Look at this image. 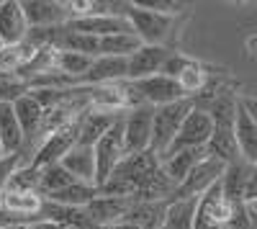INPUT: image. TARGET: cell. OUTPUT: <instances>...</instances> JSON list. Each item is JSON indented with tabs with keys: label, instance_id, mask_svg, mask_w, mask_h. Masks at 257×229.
<instances>
[{
	"label": "cell",
	"instance_id": "1",
	"mask_svg": "<svg viewBox=\"0 0 257 229\" xmlns=\"http://www.w3.org/2000/svg\"><path fill=\"white\" fill-rule=\"evenodd\" d=\"M193 111V100L183 98L167 106H157L155 108V119H152V142H149V152H152L160 162L165 160L170 144H173L175 134L180 132L185 116Z\"/></svg>",
	"mask_w": 257,
	"mask_h": 229
},
{
	"label": "cell",
	"instance_id": "2",
	"mask_svg": "<svg viewBox=\"0 0 257 229\" xmlns=\"http://www.w3.org/2000/svg\"><path fill=\"white\" fill-rule=\"evenodd\" d=\"M126 21L132 24V31L142 39V44H162L173 31V13L155 11L144 3H126Z\"/></svg>",
	"mask_w": 257,
	"mask_h": 229
},
{
	"label": "cell",
	"instance_id": "3",
	"mask_svg": "<svg viewBox=\"0 0 257 229\" xmlns=\"http://www.w3.org/2000/svg\"><path fill=\"white\" fill-rule=\"evenodd\" d=\"M80 121L82 116L62 124L59 129H54L52 134H47L44 139H41V144L36 147L34 157H31V168H49V165H57L64 155H67L75 144H77V137H80Z\"/></svg>",
	"mask_w": 257,
	"mask_h": 229
},
{
	"label": "cell",
	"instance_id": "4",
	"mask_svg": "<svg viewBox=\"0 0 257 229\" xmlns=\"http://www.w3.org/2000/svg\"><path fill=\"white\" fill-rule=\"evenodd\" d=\"M93 152H95V188H100L111 178V173L118 168V162L126 157V152H123V116H118L111 124V129L98 139Z\"/></svg>",
	"mask_w": 257,
	"mask_h": 229
},
{
	"label": "cell",
	"instance_id": "5",
	"mask_svg": "<svg viewBox=\"0 0 257 229\" xmlns=\"http://www.w3.org/2000/svg\"><path fill=\"white\" fill-rule=\"evenodd\" d=\"M152 119H155V108L142 103L123 113V152L128 155H139L149 150L152 142Z\"/></svg>",
	"mask_w": 257,
	"mask_h": 229
},
{
	"label": "cell",
	"instance_id": "6",
	"mask_svg": "<svg viewBox=\"0 0 257 229\" xmlns=\"http://www.w3.org/2000/svg\"><path fill=\"white\" fill-rule=\"evenodd\" d=\"M211 134H213V121H211V116H208L206 111H201V108L193 106V111L185 116L183 127H180V132L175 134V139H173V144H170V150H167L165 157L175 155V152H180V150H206Z\"/></svg>",
	"mask_w": 257,
	"mask_h": 229
},
{
	"label": "cell",
	"instance_id": "7",
	"mask_svg": "<svg viewBox=\"0 0 257 229\" xmlns=\"http://www.w3.org/2000/svg\"><path fill=\"white\" fill-rule=\"evenodd\" d=\"M132 90L137 93V98L147 106H167V103H175V100H183L188 98L180 88V82L167 77V75H152V77H144V80H137V82H128Z\"/></svg>",
	"mask_w": 257,
	"mask_h": 229
},
{
	"label": "cell",
	"instance_id": "8",
	"mask_svg": "<svg viewBox=\"0 0 257 229\" xmlns=\"http://www.w3.org/2000/svg\"><path fill=\"white\" fill-rule=\"evenodd\" d=\"M224 170H226V165H224L221 160L206 155V157L196 165V168L190 170V175L175 188L173 198H198V196H203L211 185H216V183L221 180Z\"/></svg>",
	"mask_w": 257,
	"mask_h": 229
},
{
	"label": "cell",
	"instance_id": "9",
	"mask_svg": "<svg viewBox=\"0 0 257 229\" xmlns=\"http://www.w3.org/2000/svg\"><path fill=\"white\" fill-rule=\"evenodd\" d=\"M234 206L224 198L221 183L211 185V188L198 196L196 201V219H193V229H211V226H226Z\"/></svg>",
	"mask_w": 257,
	"mask_h": 229
},
{
	"label": "cell",
	"instance_id": "10",
	"mask_svg": "<svg viewBox=\"0 0 257 229\" xmlns=\"http://www.w3.org/2000/svg\"><path fill=\"white\" fill-rule=\"evenodd\" d=\"M170 54H173L170 47L142 44L132 57H126V82H137V80H144V77L160 75Z\"/></svg>",
	"mask_w": 257,
	"mask_h": 229
},
{
	"label": "cell",
	"instance_id": "11",
	"mask_svg": "<svg viewBox=\"0 0 257 229\" xmlns=\"http://www.w3.org/2000/svg\"><path fill=\"white\" fill-rule=\"evenodd\" d=\"M29 29H57L67 26L70 21V3L57 0H24L21 3Z\"/></svg>",
	"mask_w": 257,
	"mask_h": 229
},
{
	"label": "cell",
	"instance_id": "12",
	"mask_svg": "<svg viewBox=\"0 0 257 229\" xmlns=\"http://www.w3.org/2000/svg\"><path fill=\"white\" fill-rule=\"evenodd\" d=\"M13 111H16V119L21 124V132H24V144L26 142H36V147L44 139V108L41 103L31 95V90L26 95H21L16 103H13Z\"/></svg>",
	"mask_w": 257,
	"mask_h": 229
},
{
	"label": "cell",
	"instance_id": "13",
	"mask_svg": "<svg viewBox=\"0 0 257 229\" xmlns=\"http://www.w3.org/2000/svg\"><path fill=\"white\" fill-rule=\"evenodd\" d=\"M128 206H132V198H123V196H103L98 193L88 206H85V214H88V219L103 229V226H111V224H118L126 211H128Z\"/></svg>",
	"mask_w": 257,
	"mask_h": 229
},
{
	"label": "cell",
	"instance_id": "14",
	"mask_svg": "<svg viewBox=\"0 0 257 229\" xmlns=\"http://www.w3.org/2000/svg\"><path fill=\"white\" fill-rule=\"evenodd\" d=\"M26 36H29V24L21 3L18 0H3L0 3V41H3V47L24 44Z\"/></svg>",
	"mask_w": 257,
	"mask_h": 229
},
{
	"label": "cell",
	"instance_id": "15",
	"mask_svg": "<svg viewBox=\"0 0 257 229\" xmlns=\"http://www.w3.org/2000/svg\"><path fill=\"white\" fill-rule=\"evenodd\" d=\"M111 82H126V57H95L90 70L80 77V85H111Z\"/></svg>",
	"mask_w": 257,
	"mask_h": 229
},
{
	"label": "cell",
	"instance_id": "16",
	"mask_svg": "<svg viewBox=\"0 0 257 229\" xmlns=\"http://www.w3.org/2000/svg\"><path fill=\"white\" fill-rule=\"evenodd\" d=\"M170 201H132L128 211L121 221L132 224L137 229H162L165 214Z\"/></svg>",
	"mask_w": 257,
	"mask_h": 229
},
{
	"label": "cell",
	"instance_id": "17",
	"mask_svg": "<svg viewBox=\"0 0 257 229\" xmlns=\"http://www.w3.org/2000/svg\"><path fill=\"white\" fill-rule=\"evenodd\" d=\"M59 165H62V168L67 170L75 180L95 185V152H93V147L75 144V147L59 160Z\"/></svg>",
	"mask_w": 257,
	"mask_h": 229
},
{
	"label": "cell",
	"instance_id": "18",
	"mask_svg": "<svg viewBox=\"0 0 257 229\" xmlns=\"http://www.w3.org/2000/svg\"><path fill=\"white\" fill-rule=\"evenodd\" d=\"M206 155L216 157L224 165L237 162L239 157V147H237V137H234V127H226V124H213V134L206 144Z\"/></svg>",
	"mask_w": 257,
	"mask_h": 229
},
{
	"label": "cell",
	"instance_id": "19",
	"mask_svg": "<svg viewBox=\"0 0 257 229\" xmlns=\"http://www.w3.org/2000/svg\"><path fill=\"white\" fill-rule=\"evenodd\" d=\"M203 157H206V150H180V152H175V155L165 157L160 165H162L165 178L178 188V185L190 175V170L196 168V165H198Z\"/></svg>",
	"mask_w": 257,
	"mask_h": 229
},
{
	"label": "cell",
	"instance_id": "20",
	"mask_svg": "<svg viewBox=\"0 0 257 229\" xmlns=\"http://www.w3.org/2000/svg\"><path fill=\"white\" fill-rule=\"evenodd\" d=\"M234 137H237L239 157L247 165H257V124L242 108V103L237 108V121H234Z\"/></svg>",
	"mask_w": 257,
	"mask_h": 229
},
{
	"label": "cell",
	"instance_id": "21",
	"mask_svg": "<svg viewBox=\"0 0 257 229\" xmlns=\"http://www.w3.org/2000/svg\"><path fill=\"white\" fill-rule=\"evenodd\" d=\"M0 147H3V157L24 150V132L16 119L13 103H0Z\"/></svg>",
	"mask_w": 257,
	"mask_h": 229
},
{
	"label": "cell",
	"instance_id": "22",
	"mask_svg": "<svg viewBox=\"0 0 257 229\" xmlns=\"http://www.w3.org/2000/svg\"><path fill=\"white\" fill-rule=\"evenodd\" d=\"M247 173H249V165L244 160H237V162H229L226 170L221 175V191H224V198L237 206V203H244V185H247Z\"/></svg>",
	"mask_w": 257,
	"mask_h": 229
},
{
	"label": "cell",
	"instance_id": "23",
	"mask_svg": "<svg viewBox=\"0 0 257 229\" xmlns=\"http://www.w3.org/2000/svg\"><path fill=\"white\" fill-rule=\"evenodd\" d=\"M116 119L118 116H105V113H98V111H85L82 113V121H80L77 144H82V147H95L98 139L111 129V124Z\"/></svg>",
	"mask_w": 257,
	"mask_h": 229
},
{
	"label": "cell",
	"instance_id": "24",
	"mask_svg": "<svg viewBox=\"0 0 257 229\" xmlns=\"http://www.w3.org/2000/svg\"><path fill=\"white\" fill-rule=\"evenodd\" d=\"M95 196H98V188H95V185L75 180V183L67 185V188H62V191L47 196V201L62 203V206H72V209H85V206H88Z\"/></svg>",
	"mask_w": 257,
	"mask_h": 229
},
{
	"label": "cell",
	"instance_id": "25",
	"mask_svg": "<svg viewBox=\"0 0 257 229\" xmlns=\"http://www.w3.org/2000/svg\"><path fill=\"white\" fill-rule=\"evenodd\" d=\"M196 201L198 198H170L162 229H193V219H196Z\"/></svg>",
	"mask_w": 257,
	"mask_h": 229
},
{
	"label": "cell",
	"instance_id": "26",
	"mask_svg": "<svg viewBox=\"0 0 257 229\" xmlns=\"http://www.w3.org/2000/svg\"><path fill=\"white\" fill-rule=\"evenodd\" d=\"M142 47L137 34H116L100 39V57H132Z\"/></svg>",
	"mask_w": 257,
	"mask_h": 229
},
{
	"label": "cell",
	"instance_id": "27",
	"mask_svg": "<svg viewBox=\"0 0 257 229\" xmlns=\"http://www.w3.org/2000/svg\"><path fill=\"white\" fill-rule=\"evenodd\" d=\"M90 65H93V57L75 54V52H57V59H54V70L72 77L77 85H80V77L90 70Z\"/></svg>",
	"mask_w": 257,
	"mask_h": 229
},
{
	"label": "cell",
	"instance_id": "28",
	"mask_svg": "<svg viewBox=\"0 0 257 229\" xmlns=\"http://www.w3.org/2000/svg\"><path fill=\"white\" fill-rule=\"evenodd\" d=\"M70 183H75V178L62 168V165H49V168H41V183H39V196L47 198L62 188H67Z\"/></svg>",
	"mask_w": 257,
	"mask_h": 229
},
{
	"label": "cell",
	"instance_id": "29",
	"mask_svg": "<svg viewBox=\"0 0 257 229\" xmlns=\"http://www.w3.org/2000/svg\"><path fill=\"white\" fill-rule=\"evenodd\" d=\"M29 93V85L18 77H6L0 80V103H16L21 95Z\"/></svg>",
	"mask_w": 257,
	"mask_h": 229
},
{
	"label": "cell",
	"instance_id": "30",
	"mask_svg": "<svg viewBox=\"0 0 257 229\" xmlns=\"http://www.w3.org/2000/svg\"><path fill=\"white\" fill-rule=\"evenodd\" d=\"M18 165H21V157H18V155H8V157L0 160V193L8 188V180H11V175L16 173Z\"/></svg>",
	"mask_w": 257,
	"mask_h": 229
},
{
	"label": "cell",
	"instance_id": "31",
	"mask_svg": "<svg viewBox=\"0 0 257 229\" xmlns=\"http://www.w3.org/2000/svg\"><path fill=\"white\" fill-rule=\"evenodd\" d=\"M254 201H257V165H249L247 185H244V203H254Z\"/></svg>",
	"mask_w": 257,
	"mask_h": 229
},
{
	"label": "cell",
	"instance_id": "32",
	"mask_svg": "<svg viewBox=\"0 0 257 229\" xmlns=\"http://www.w3.org/2000/svg\"><path fill=\"white\" fill-rule=\"evenodd\" d=\"M239 103H242V108L249 113V119L257 124V95H239Z\"/></svg>",
	"mask_w": 257,
	"mask_h": 229
},
{
	"label": "cell",
	"instance_id": "33",
	"mask_svg": "<svg viewBox=\"0 0 257 229\" xmlns=\"http://www.w3.org/2000/svg\"><path fill=\"white\" fill-rule=\"evenodd\" d=\"M34 229H70L59 221H49V219H41V221H34Z\"/></svg>",
	"mask_w": 257,
	"mask_h": 229
},
{
	"label": "cell",
	"instance_id": "34",
	"mask_svg": "<svg viewBox=\"0 0 257 229\" xmlns=\"http://www.w3.org/2000/svg\"><path fill=\"white\" fill-rule=\"evenodd\" d=\"M6 229H34V224H11Z\"/></svg>",
	"mask_w": 257,
	"mask_h": 229
},
{
	"label": "cell",
	"instance_id": "35",
	"mask_svg": "<svg viewBox=\"0 0 257 229\" xmlns=\"http://www.w3.org/2000/svg\"><path fill=\"white\" fill-rule=\"evenodd\" d=\"M6 77H11V75H6V72H0V80H6Z\"/></svg>",
	"mask_w": 257,
	"mask_h": 229
},
{
	"label": "cell",
	"instance_id": "36",
	"mask_svg": "<svg viewBox=\"0 0 257 229\" xmlns=\"http://www.w3.org/2000/svg\"><path fill=\"white\" fill-rule=\"evenodd\" d=\"M211 229H226V226H211Z\"/></svg>",
	"mask_w": 257,
	"mask_h": 229
},
{
	"label": "cell",
	"instance_id": "37",
	"mask_svg": "<svg viewBox=\"0 0 257 229\" xmlns=\"http://www.w3.org/2000/svg\"><path fill=\"white\" fill-rule=\"evenodd\" d=\"M0 160H3V147H0Z\"/></svg>",
	"mask_w": 257,
	"mask_h": 229
},
{
	"label": "cell",
	"instance_id": "38",
	"mask_svg": "<svg viewBox=\"0 0 257 229\" xmlns=\"http://www.w3.org/2000/svg\"><path fill=\"white\" fill-rule=\"evenodd\" d=\"M0 49H3V41H0Z\"/></svg>",
	"mask_w": 257,
	"mask_h": 229
}]
</instances>
